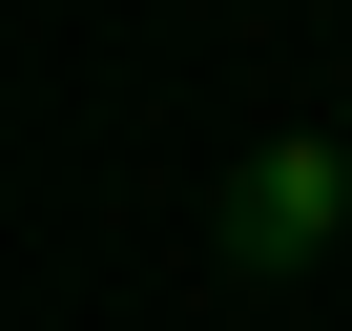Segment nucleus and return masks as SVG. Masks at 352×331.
Masks as SVG:
<instances>
[{"label": "nucleus", "mask_w": 352, "mask_h": 331, "mask_svg": "<svg viewBox=\"0 0 352 331\" xmlns=\"http://www.w3.org/2000/svg\"><path fill=\"white\" fill-rule=\"evenodd\" d=\"M208 228H228V269H311V249L352 228V124H311V145H249Z\"/></svg>", "instance_id": "1"}]
</instances>
